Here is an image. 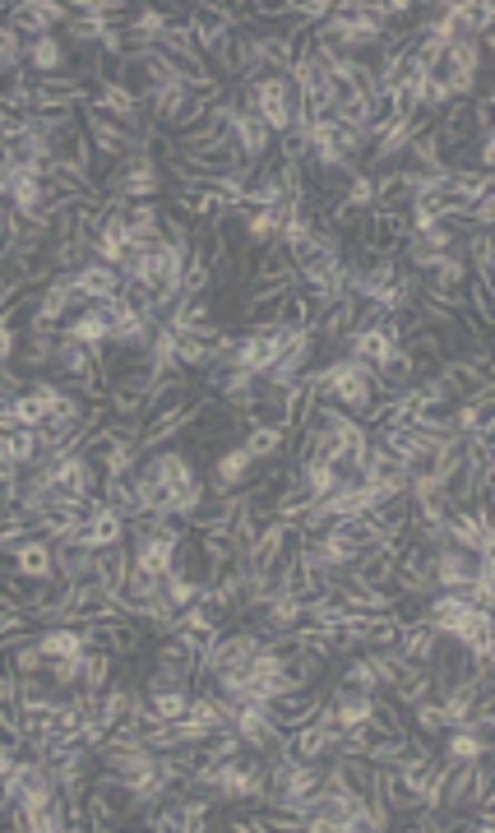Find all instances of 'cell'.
<instances>
[{"instance_id": "obj_1", "label": "cell", "mask_w": 495, "mask_h": 833, "mask_svg": "<svg viewBox=\"0 0 495 833\" xmlns=\"http://www.w3.org/2000/svg\"><path fill=\"white\" fill-rule=\"evenodd\" d=\"M486 565H495V556H473V552L454 547V542H440V547H430L435 588H458V593H468Z\"/></svg>"}, {"instance_id": "obj_2", "label": "cell", "mask_w": 495, "mask_h": 833, "mask_svg": "<svg viewBox=\"0 0 495 833\" xmlns=\"http://www.w3.org/2000/svg\"><path fill=\"white\" fill-rule=\"evenodd\" d=\"M0 10H6V23L23 42L61 33L66 19H70V6H61V0H14V6H0Z\"/></svg>"}, {"instance_id": "obj_3", "label": "cell", "mask_w": 495, "mask_h": 833, "mask_svg": "<svg viewBox=\"0 0 495 833\" xmlns=\"http://www.w3.org/2000/svg\"><path fill=\"white\" fill-rule=\"evenodd\" d=\"M325 708H329V717H334V723H338L343 732L375 723V695H370V691H357V685H343V681L329 685Z\"/></svg>"}, {"instance_id": "obj_4", "label": "cell", "mask_w": 495, "mask_h": 833, "mask_svg": "<svg viewBox=\"0 0 495 833\" xmlns=\"http://www.w3.org/2000/svg\"><path fill=\"white\" fill-rule=\"evenodd\" d=\"M227 135H231V143H237V153H241L246 162H255V167H265V162H269V153L278 149L274 130H269L265 121H259L250 107H241V111H237V121H231V130H227Z\"/></svg>"}, {"instance_id": "obj_5", "label": "cell", "mask_w": 495, "mask_h": 833, "mask_svg": "<svg viewBox=\"0 0 495 833\" xmlns=\"http://www.w3.org/2000/svg\"><path fill=\"white\" fill-rule=\"evenodd\" d=\"M255 468H259V464L246 454L241 440H237V445H222V449L214 454V468H209V492H241V486H250Z\"/></svg>"}, {"instance_id": "obj_6", "label": "cell", "mask_w": 495, "mask_h": 833, "mask_svg": "<svg viewBox=\"0 0 495 833\" xmlns=\"http://www.w3.org/2000/svg\"><path fill=\"white\" fill-rule=\"evenodd\" d=\"M70 66V47L61 33H47V38H33L23 42V70L33 79H51V75H66Z\"/></svg>"}, {"instance_id": "obj_7", "label": "cell", "mask_w": 495, "mask_h": 833, "mask_svg": "<svg viewBox=\"0 0 495 833\" xmlns=\"http://www.w3.org/2000/svg\"><path fill=\"white\" fill-rule=\"evenodd\" d=\"M75 278V287L83 292V301H111V297H121V287H126V278H121V269H111V265H102V260H89L83 269H75L70 274Z\"/></svg>"}, {"instance_id": "obj_8", "label": "cell", "mask_w": 495, "mask_h": 833, "mask_svg": "<svg viewBox=\"0 0 495 833\" xmlns=\"http://www.w3.org/2000/svg\"><path fill=\"white\" fill-rule=\"evenodd\" d=\"M10 561V569H19V574H28V579H56V547L47 537H28V542H19V547L6 556Z\"/></svg>"}, {"instance_id": "obj_9", "label": "cell", "mask_w": 495, "mask_h": 833, "mask_svg": "<svg viewBox=\"0 0 495 833\" xmlns=\"http://www.w3.org/2000/svg\"><path fill=\"white\" fill-rule=\"evenodd\" d=\"M126 574H130V542H116V547L93 552V584H98L107 597H121Z\"/></svg>"}, {"instance_id": "obj_10", "label": "cell", "mask_w": 495, "mask_h": 833, "mask_svg": "<svg viewBox=\"0 0 495 833\" xmlns=\"http://www.w3.org/2000/svg\"><path fill=\"white\" fill-rule=\"evenodd\" d=\"M394 648L403 653V657H413V663H422V667H430V657H435V648H440V635L426 625V621H398V635H394Z\"/></svg>"}, {"instance_id": "obj_11", "label": "cell", "mask_w": 495, "mask_h": 833, "mask_svg": "<svg viewBox=\"0 0 495 833\" xmlns=\"http://www.w3.org/2000/svg\"><path fill=\"white\" fill-rule=\"evenodd\" d=\"M241 445H246V454L255 458V464H278V458L287 454V445H293V436H287L283 426H274V422H259L241 436Z\"/></svg>"}, {"instance_id": "obj_12", "label": "cell", "mask_w": 495, "mask_h": 833, "mask_svg": "<svg viewBox=\"0 0 495 833\" xmlns=\"http://www.w3.org/2000/svg\"><path fill=\"white\" fill-rule=\"evenodd\" d=\"M121 222H126V237H130L135 246H154V241H162V205H158V199H143V205H126Z\"/></svg>"}, {"instance_id": "obj_13", "label": "cell", "mask_w": 495, "mask_h": 833, "mask_svg": "<svg viewBox=\"0 0 495 833\" xmlns=\"http://www.w3.org/2000/svg\"><path fill=\"white\" fill-rule=\"evenodd\" d=\"M33 458H38V430H28V426L0 430V464L23 473V468H33Z\"/></svg>"}, {"instance_id": "obj_14", "label": "cell", "mask_w": 495, "mask_h": 833, "mask_svg": "<svg viewBox=\"0 0 495 833\" xmlns=\"http://www.w3.org/2000/svg\"><path fill=\"white\" fill-rule=\"evenodd\" d=\"M38 644L47 657H75L89 648V639H83V625H38Z\"/></svg>"}, {"instance_id": "obj_15", "label": "cell", "mask_w": 495, "mask_h": 833, "mask_svg": "<svg viewBox=\"0 0 495 833\" xmlns=\"http://www.w3.org/2000/svg\"><path fill=\"white\" fill-rule=\"evenodd\" d=\"M190 695H195V691H181V685H171V691H143L154 723H177V717H186Z\"/></svg>"}, {"instance_id": "obj_16", "label": "cell", "mask_w": 495, "mask_h": 833, "mask_svg": "<svg viewBox=\"0 0 495 833\" xmlns=\"http://www.w3.org/2000/svg\"><path fill=\"white\" fill-rule=\"evenodd\" d=\"M491 751V736H477L473 727H449L440 760H482Z\"/></svg>"}, {"instance_id": "obj_17", "label": "cell", "mask_w": 495, "mask_h": 833, "mask_svg": "<svg viewBox=\"0 0 495 833\" xmlns=\"http://www.w3.org/2000/svg\"><path fill=\"white\" fill-rule=\"evenodd\" d=\"M407 717H413L417 736H426V741H435V736H445V732H449V723H445V708H440V700H435V695L417 700L413 708H407Z\"/></svg>"}, {"instance_id": "obj_18", "label": "cell", "mask_w": 495, "mask_h": 833, "mask_svg": "<svg viewBox=\"0 0 495 833\" xmlns=\"http://www.w3.org/2000/svg\"><path fill=\"white\" fill-rule=\"evenodd\" d=\"M47 676H51L56 691H75V685L83 681V653H75V657H47Z\"/></svg>"}]
</instances>
